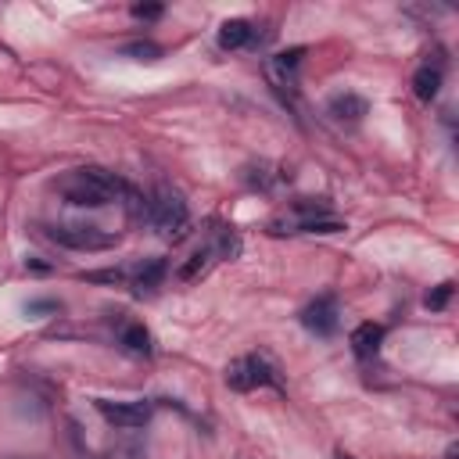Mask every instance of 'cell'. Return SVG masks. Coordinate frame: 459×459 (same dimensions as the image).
Listing matches in <instances>:
<instances>
[{"mask_svg": "<svg viewBox=\"0 0 459 459\" xmlns=\"http://www.w3.org/2000/svg\"><path fill=\"white\" fill-rule=\"evenodd\" d=\"M54 191L69 201V205H79V209H104L111 201H122L133 187L108 173V169H97V166H86V169H72L65 173L61 180H54Z\"/></svg>", "mask_w": 459, "mask_h": 459, "instance_id": "6da1fadb", "label": "cell"}, {"mask_svg": "<svg viewBox=\"0 0 459 459\" xmlns=\"http://www.w3.org/2000/svg\"><path fill=\"white\" fill-rule=\"evenodd\" d=\"M143 223H147L151 230H155V234H162V237H184V230H187V223H191V216H187V201H184L176 191L159 187L155 194L147 198Z\"/></svg>", "mask_w": 459, "mask_h": 459, "instance_id": "7a4b0ae2", "label": "cell"}, {"mask_svg": "<svg viewBox=\"0 0 459 459\" xmlns=\"http://www.w3.org/2000/svg\"><path fill=\"white\" fill-rule=\"evenodd\" d=\"M226 384L234 391H258V388H283L276 366L262 356H241L226 366Z\"/></svg>", "mask_w": 459, "mask_h": 459, "instance_id": "3957f363", "label": "cell"}, {"mask_svg": "<svg viewBox=\"0 0 459 459\" xmlns=\"http://www.w3.org/2000/svg\"><path fill=\"white\" fill-rule=\"evenodd\" d=\"M54 244L72 248V251H108L119 244V234L97 230V226H47L44 230Z\"/></svg>", "mask_w": 459, "mask_h": 459, "instance_id": "277c9868", "label": "cell"}, {"mask_svg": "<svg viewBox=\"0 0 459 459\" xmlns=\"http://www.w3.org/2000/svg\"><path fill=\"white\" fill-rule=\"evenodd\" d=\"M241 251V241L226 230L219 241H212V244H205V248H198L180 269H176V280H184V283H191V280H198V276H205L209 269H212V262H219V258H230V255H237Z\"/></svg>", "mask_w": 459, "mask_h": 459, "instance_id": "5b68a950", "label": "cell"}, {"mask_svg": "<svg viewBox=\"0 0 459 459\" xmlns=\"http://www.w3.org/2000/svg\"><path fill=\"white\" fill-rule=\"evenodd\" d=\"M97 413L104 416V423L119 427V430H136L151 420V413H155V406L143 402V398H133V402H111V398H97L94 402Z\"/></svg>", "mask_w": 459, "mask_h": 459, "instance_id": "8992f818", "label": "cell"}, {"mask_svg": "<svg viewBox=\"0 0 459 459\" xmlns=\"http://www.w3.org/2000/svg\"><path fill=\"white\" fill-rule=\"evenodd\" d=\"M341 324V309H338V298L334 294H320L301 309V327L313 331L316 338H331Z\"/></svg>", "mask_w": 459, "mask_h": 459, "instance_id": "52a82bcc", "label": "cell"}, {"mask_svg": "<svg viewBox=\"0 0 459 459\" xmlns=\"http://www.w3.org/2000/svg\"><path fill=\"white\" fill-rule=\"evenodd\" d=\"M301 58H305V47H291V51H280L266 61V76L276 90H287L294 94L298 90V69H301Z\"/></svg>", "mask_w": 459, "mask_h": 459, "instance_id": "ba28073f", "label": "cell"}, {"mask_svg": "<svg viewBox=\"0 0 459 459\" xmlns=\"http://www.w3.org/2000/svg\"><path fill=\"white\" fill-rule=\"evenodd\" d=\"M119 345H122V352H129L136 359H151V356H155V338H151V331L143 324H136V320L133 324H122Z\"/></svg>", "mask_w": 459, "mask_h": 459, "instance_id": "9c48e42d", "label": "cell"}, {"mask_svg": "<svg viewBox=\"0 0 459 459\" xmlns=\"http://www.w3.org/2000/svg\"><path fill=\"white\" fill-rule=\"evenodd\" d=\"M348 345H352L356 359H373V356L381 352V345H384V327L373 324V320H370V324H359V327L352 331Z\"/></svg>", "mask_w": 459, "mask_h": 459, "instance_id": "30bf717a", "label": "cell"}, {"mask_svg": "<svg viewBox=\"0 0 459 459\" xmlns=\"http://www.w3.org/2000/svg\"><path fill=\"white\" fill-rule=\"evenodd\" d=\"M327 111H331L338 122H359V119L370 111V104H366V97L345 90V94H334V97L327 101Z\"/></svg>", "mask_w": 459, "mask_h": 459, "instance_id": "8fae6325", "label": "cell"}, {"mask_svg": "<svg viewBox=\"0 0 459 459\" xmlns=\"http://www.w3.org/2000/svg\"><path fill=\"white\" fill-rule=\"evenodd\" d=\"M251 40H255V29H251L248 19H226V22L219 26V47H223V51H241V47H248Z\"/></svg>", "mask_w": 459, "mask_h": 459, "instance_id": "7c38bea8", "label": "cell"}, {"mask_svg": "<svg viewBox=\"0 0 459 459\" xmlns=\"http://www.w3.org/2000/svg\"><path fill=\"white\" fill-rule=\"evenodd\" d=\"M413 94H416V101H423V104H430L438 94H441V65H420L416 72H413Z\"/></svg>", "mask_w": 459, "mask_h": 459, "instance_id": "4fadbf2b", "label": "cell"}, {"mask_svg": "<svg viewBox=\"0 0 459 459\" xmlns=\"http://www.w3.org/2000/svg\"><path fill=\"white\" fill-rule=\"evenodd\" d=\"M162 280H166V262L155 258V262L140 266V273L133 276V291L136 294H155V287H162Z\"/></svg>", "mask_w": 459, "mask_h": 459, "instance_id": "5bb4252c", "label": "cell"}, {"mask_svg": "<svg viewBox=\"0 0 459 459\" xmlns=\"http://www.w3.org/2000/svg\"><path fill=\"white\" fill-rule=\"evenodd\" d=\"M122 54L126 58H133V61H159L162 58V47L159 44H129V47H122Z\"/></svg>", "mask_w": 459, "mask_h": 459, "instance_id": "9a60e30c", "label": "cell"}, {"mask_svg": "<svg viewBox=\"0 0 459 459\" xmlns=\"http://www.w3.org/2000/svg\"><path fill=\"white\" fill-rule=\"evenodd\" d=\"M58 313H61L58 298H33V301H26V316H58Z\"/></svg>", "mask_w": 459, "mask_h": 459, "instance_id": "2e32d148", "label": "cell"}, {"mask_svg": "<svg viewBox=\"0 0 459 459\" xmlns=\"http://www.w3.org/2000/svg\"><path fill=\"white\" fill-rule=\"evenodd\" d=\"M452 280H445V283H438L427 298H423V305H427V309H445V305H448V298H452Z\"/></svg>", "mask_w": 459, "mask_h": 459, "instance_id": "e0dca14e", "label": "cell"}, {"mask_svg": "<svg viewBox=\"0 0 459 459\" xmlns=\"http://www.w3.org/2000/svg\"><path fill=\"white\" fill-rule=\"evenodd\" d=\"M83 280H90V283H122L126 273L122 269H101V273H86Z\"/></svg>", "mask_w": 459, "mask_h": 459, "instance_id": "ac0fdd59", "label": "cell"}, {"mask_svg": "<svg viewBox=\"0 0 459 459\" xmlns=\"http://www.w3.org/2000/svg\"><path fill=\"white\" fill-rule=\"evenodd\" d=\"M133 19L155 22V19H162V8H159V4H136V8H133Z\"/></svg>", "mask_w": 459, "mask_h": 459, "instance_id": "d6986e66", "label": "cell"}, {"mask_svg": "<svg viewBox=\"0 0 459 459\" xmlns=\"http://www.w3.org/2000/svg\"><path fill=\"white\" fill-rule=\"evenodd\" d=\"M26 269H33V273H51L54 262H44L40 255H29V258H26Z\"/></svg>", "mask_w": 459, "mask_h": 459, "instance_id": "ffe728a7", "label": "cell"}, {"mask_svg": "<svg viewBox=\"0 0 459 459\" xmlns=\"http://www.w3.org/2000/svg\"><path fill=\"white\" fill-rule=\"evenodd\" d=\"M334 459H356V455H348L345 448H338V455H334Z\"/></svg>", "mask_w": 459, "mask_h": 459, "instance_id": "44dd1931", "label": "cell"}]
</instances>
